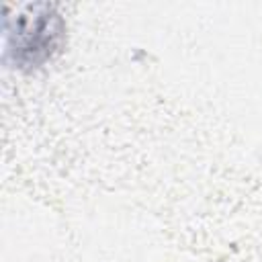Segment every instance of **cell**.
I'll return each instance as SVG.
<instances>
[{
    "label": "cell",
    "mask_w": 262,
    "mask_h": 262,
    "mask_svg": "<svg viewBox=\"0 0 262 262\" xmlns=\"http://www.w3.org/2000/svg\"><path fill=\"white\" fill-rule=\"evenodd\" d=\"M63 33V23L51 4L29 6L16 16L14 31H8V51L14 53L16 63L37 66L45 61L57 47Z\"/></svg>",
    "instance_id": "1"
}]
</instances>
